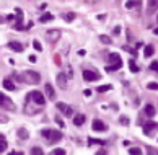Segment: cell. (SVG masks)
<instances>
[{"instance_id": "16", "label": "cell", "mask_w": 158, "mask_h": 155, "mask_svg": "<svg viewBox=\"0 0 158 155\" xmlns=\"http://www.w3.org/2000/svg\"><path fill=\"white\" fill-rule=\"evenodd\" d=\"M3 87H5L7 90H10V92L15 90V85H13V82L10 80V78H5V80H3Z\"/></svg>"}, {"instance_id": "28", "label": "cell", "mask_w": 158, "mask_h": 155, "mask_svg": "<svg viewBox=\"0 0 158 155\" xmlns=\"http://www.w3.org/2000/svg\"><path fill=\"white\" fill-rule=\"evenodd\" d=\"M33 46H34L36 51H42V44L39 43V41H33Z\"/></svg>"}, {"instance_id": "12", "label": "cell", "mask_w": 158, "mask_h": 155, "mask_svg": "<svg viewBox=\"0 0 158 155\" xmlns=\"http://www.w3.org/2000/svg\"><path fill=\"white\" fill-rule=\"evenodd\" d=\"M145 114L148 116V118H152V116H155V106H153L152 103H148V105L145 106Z\"/></svg>"}, {"instance_id": "13", "label": "cell", "mask_w": 158, "mask_h": 155, "mask_svg": "<svg viewBox=\"0 0 158 155\" xmlns=\"http://www.w3.org/2000/svg\"><path fill=\"white\" fill-rule=\"evenodd\" d=\"M152 129H156V123H147V124H143V132H145V134H150Z\"/></svg>"}, {"instance_id": "32", "label": "cell", "mask_w": 158, "mask_h": 155, "mask_svg": "<svg viewBox=\"0 0 158 155\" xmlns=\"http://www.w3.org/2000/svg\"><path fill=\"white\" fill-rule=\"evenodd\" d=\"M135 5H137V2H134V0H131V2H127V3H126V7H127V8H132V7H135Z\"/></svg>"}, {"instance_id": "7", "label": "cell", "mask_w": 158, "mask_h": 155, "mask_svg": "<svg viewBox=\"0 0 158 155\" xmlns=\"http://www.w3.org/2000/svg\"><path fill=\"white\" fill-rule=\"evenodd\" d=\"M93 129L98 131V132H104V131H106V124H104L103 121H99V119H95L93 121Z\"/></svg>"}, {"instance_id": "30", "label": "cell", "mask_w": 158, "mask_h": 155, "mask_svg": "<svg viewBox=\"0 0 158 155\" xmlns=\"http://www.w3.org/2000/svg\"><path fill=\"white\" fill-rule=\"evenodd\" d=\"M99 39H101L103 43H106V44H109V43H111V39H109L108 36H99Z\"/></svg>"}, {"instance_id": "35", "label": "cell", "mask_w": 158, "mask_h": 155, "mask_svg": "<svg viewBox=\"0 0 158 155\" xmlns=\"http://www.w3.org/2000/svg\"><path fill=\"white\" fill-rule=\"evenodd\" d=\"M85 96H92V90H85Z\"/></svg>"}, {"instance_id": "8", "label": "cell", "mask_w": 158, "mask_h": 155, "mask_svg": "<svg viewBox=\"0 0 158 155\" xmlns=\"http://www.w3.org/2000/svg\"><path fill=\"white\" fill-rule=\"evenodd\" d=\"M60 36V31L59 30H54V31H47V39L51 41V43H56L57 39H59Z\"/></svg>"}, {"instance_id": "4", "label": "cell", "mask_w": 158, "mask_h": 155, "mask_svg": "<svg viewBox=\"0 0 158 155\" xmlns=\"http://www.w3.org/2000/svg\"><path fill=\"white\" fill-rule=\"evenodd\" d=\"M26 100H33L36 103L38 106H44L46 105V100H44V95H42V93H39V92H31L30 95L26 96Z\"/></svg>"}, {"instance_id": "21", "label": "cell", "mask_w": 158, "mask_h": 155, "mask_svg": "<svg viewBox=\"0 0 158 155\" xmlns=\"http://www.w3.org/2000/svg\"><path fill=\"white\" fill-rule=\"evenodd\" d=\"M31 155H44V152H42L41 147H33L31 149Z\"/></svg>"}, {"instance_id": "1", "label": "cell", "mask_w": 158, "mask_h": 155, "mask_svg": "<svg viewBox=\"0 0 158 155\" xmlns=\"http://www.w3.org/2000/svg\"><path fill=\"white\" fill-rule=\"evenodd\" d=\"M20 80L25 82V83H30V85H36V83H39V80H41V75L38 72H34V70H26V72L21 74Z\"/></svg>"}, {"instance_id": "20", "label": "cell", "mask_w": 158, "mask_h": 155, "mask_svg": "<svg viewBox=\"0 0 158 155\" xmlns=\"http://www.w3.org/2000/svg\"><path fill=\"white\" fill-rule=\"evenodd\" d=\"M88 144H90V145H93V144H98V145H104L106 142H104V140H101V139H92V137H90V139H88Z\"/></svg>"}, {"instance_id": "15", "label": "cell", "mask_w": 158, "mask_h": 155, "mask_svg": "<svg viewBox=\"0 0 158 155\" xmlns=\"http://www.w3.org/2000/svg\"><path fill=\"white\" fill-rule=\"evenodd\" d=\"M7 103H10V100H7V98H5V95H3V93H0V106L7 108V110H12V108L8 106Z\"/></svg>"}, {"instance_id": "29", "label": "cell", "mask_w": 158, "mask_h": 155, "mask_svg": "<svg viewBox=\"0 0 158 155\" xmlns=\"http://www.w3.org/2000/svg\"><path fill=\"white\" fill-rule=\"evenodd\" d=\"M64 18H65L67 21H72L75 18V13H67V15H64Z\"/></svg>"}, {"instance_id": "31", "label": "cell", "mask_w": 158, "mask_h": 155, "mask_svg": "<svg viewBox=\"0 0 158 155\" xmlns=\"http://www.w3.org/2000/svg\"><path fill=\"white\" fill-rule=\"evenodd\" d=\"M150 69H152V70H156V69H158V62H156V60L150 62Z\"/></svg>"}, {"instance_id": "34", "label": "cell", "mask_w": 158, "mask_h": 155, "mask_svg": "<svg viewBox=\"0 0 158 155\" xmlns=\"http://www.w3.org/2000/svg\"><path fill=\"white\" fill-rule=\"evenodd\" d=\"M96 155H106V150H98V152H96Z\"/></svg>"}, {"instance_id": "9", "label": "cell", "mask_w": 158, "mask_h": 155, "mask_svg": "<svg viewBox=\"0 0 158 155\" xmlns=\"http://www.w3.org/2000/svg\"><path fill=\"white\" fill-rule=\"evenodd\" d=\"M8 48L13 49L15 52H23V46L18 43V41H12V43H8Z\"/></svg>"}, {"instance_id": "17", "label": "cell", "mask_w": 158, "mask_h": 155, "mask_svg": "<svg viewBox=\"0 0 158 155\" xmlns=\"http://www.w3.org/2000/svg\"><path fill=\"white\" fill-rule=\"evenodd\" d=\"M158 0H148V13H155Z\"/></svg>"}, {"instance_id": "2", "label": "cell", "mask_w": 158, "mask_h": 155, "mask_svg": "<svg viewBox=\"0 0 158 155\" xmlns=\"http://www.w3.org/2000/svg\"><path fill=\"white\" fill-rule=\"evenodd\" d=\"M41 134L49 140V144L59 142V140L62 139V132H60V131H56V129H44Z\"/></svg>"}, {"instance_id": "22", "label": "cell", "mask_w": 158, "mask_h": 155, "mask_svg": "<svg viewBox=\"0 0 158 155\" xmlns=\"http://www.w3.org/2000/svg\"><path fill=\"white\" fill-rule=\"evenodd\" d=\"M129 153L131 155H142V150L138 147H132V149H129Z\"/></svg>"}, {"instance_id": "5", "label": "cell", "mask_w": 158, "mask_h": 155, "mask_svg": "<svg viewBox=\"0 0 158 155\" xmlns=\"http://www.w3.org/2000/svg\"><path fill=\"white\" fill-rule=\"evenodd\" d=\"M83 78L87 82H96V80H99V74L96 72V70H85Z\"/></svg>"}, {"instance_id": "33", "label": "cell", "mask_w": 158, "mask_h": 155, "mask_svg": "<svg viewBox=\"0 0 158 155\" xmlns=\"http://www.w3.org/2000/svg\"><path fill=\"white\" fill-rule=\"evenodd\" d=\"M148 88H150V90H156V83H148Z\"/></svg>"}, {"instance_id": "23", "label": "cell", "mask_w": 158, "mask_h": 155, "mask_svg": "<svg viewBox=\"0 0 158 155\" xmlns=\"http://www.w3.org/2000/svg\"><path fill=\"white\" fill-rule=\"evenodd\" d=\"M129 69H131V72H138V67L134 60H129Z\"/></svg>"}, {"instance_id": "14", "label": "cell", "mask_w": 158, "mask_h": 155, "mask_svg": "<svg viewBox=\"0 0 158 155\" xmlns=\"http://www.w3.org/2000/svg\"><path fill=\"white\" fill-rule=\"evenodd\" d=\"M83 123H85V116H83V114L74 116V124H75V126H82Z\"/></svg>"}, {"instance_id": "10", "label": "cell", "mask_w": 158, "mask_h": 155, "mask_svg": "<svg viewBox=\"0 0 158 155\" xmlns=\"http://www.w3.org/2000/svg\"><path fill=\"white\" fill-rule=\"evenodd\" d=\"M57 85L60 88H65L67 87V78H65V74H59L57 75Z\"/></svg>"}, {"instance_id": "27", "label": "cell", "mask_w": 158, "mask_h": 155, "mask_svg": "<svg viewBox=\"0 0 158 155\" xmlns=\"http://www.w3.org/2000/svg\"><path fill=\"white\" fill-rule=\"evenodd\" d=\"M39 20H41L42 23H44V21H49V20H52V15H51V13H44V15H42Z\"/></svg>"}, {"instance_id": "18", "label": "cell", "mask_w": 158, "mask_h": 155, "mask_svg": "<svg viewBox=\"0 0 158 155\" xmlns=\"http://www.w3.org/2000/svg\"><path fill=\"white\" fill-rule=\"evenodd\" d=\"M153 52H155V48L148 44L147 48H145V52H143V56H145V57H150V56H153Z\"/></svg>"}, {"instance_id": "3", "label": "cell", "mask_w": 158, "mask_h": 155, "mask_svg": "<svg viewBox=\"0 0 158 155\" xmlns=\"http://www.w3.org/2000/svg\"><path fill=\"white\" fill-rule=\"evenodd\" d=\"M109 62H111L113 65H109L108 70H117V69L122 67V59H121V56H119L117 52H111V54H109Z\"/></svg>"}, {"instance_id": "25", "label": "cell", "mask_w": 158, "mask_h": 155, "mask_svg": "<svg viewBox=\"0 0 158 155\" xmlns=\"http://www.w3.org/2000/svg\"><path fill=\"white\" fill-rule=\"evenodd\" d=\"M96 90L99 93H104V92H108V90H111V85H101V87H98Z\"/></svg>"}, {"instance_id": "36", "label": "cell", "mask_w": 158, "mask_h": 155, "mask_svg": "<svg viewBox=\"0 0 158 155\" xmlns=\"http://www.w3.org/2000/svg\"><path fill=\"white\" fill-rule=\"evenodd\" d=\"M119 31H121V28H119V26L114 28V33H116V34H119Z\"/></svg>"}, {"instance_id": "6", "label": "cell", "mask_w": 158, "mask_h": 155, "mask_svg": "<svg viewBox=\"0 0 158 155\" xmlns=\"http://www.w3.org/2000/svg\"><path fill=\"white\" fill-rule=\"evenodd\" d=\"M57 108H59V110L64 113L65 116H72L74 114V110H72L70 106H67V105H64V103H57Z\"/></svg>"}, {"instance_id": "26", "label": "cell", "mask_w": 158, "mask_h": 155, "mask_svg": "<svg viewBox=\"0 0 158 155\" xmlns=\"http://www.w3.org/2000/svg\"><path fill=\"white\" fill-rule=\"evenodd\" d=\"M49 155H65V150L64 149H56V150H52Z\"/></svg>"}, {"instance_id": "24", "label": "cell", "mask_w": 158, "mask_h": 155, "mask_svg": "<svg viewBox=\"0 0 158 155\" xmlns=\"http://www.w3.org/2000/svg\"><path fill=\"white\" fill-rule=\"evenodd\" d=\"M18 135H20L21 139H28V131H25V129H18Z\"/></svg>"}, {"instance_id": "11", "label": "cell", "mask_w": 158, "mask_h": 155, "mask_svg": "<svg viewBox=\"0 0 158 155\" xmlns=\"http://www.w3.org/2000/svg\"><path fill=\"white\" fill-rule=\"evenodd\" d=\"M46 95H47L49 100H54V98H56V92H54V88H52L51 83H47V85H46Z\"/></svg>"}, {"instance_id": "19", "label": "cell", "mask_w": 158, "mask_h": 155, "mask_svg": "<svg viewBox=\"0 0 158 155\" xmlns=\"http://www.w3.org/2000/svg\"><path fill=\"white\" fill-rule=\"evenodd\" d=\"M5 150H7V140H5V137L0 135V153L5 152Z\"/></svg>"}]
</instances>
